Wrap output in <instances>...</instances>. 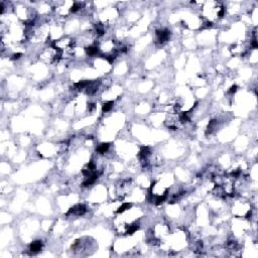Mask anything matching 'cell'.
I'll list each match as a JSON object with an SVG mask.
<instances>
[{"mask_svg": "<svg viewBox=\"0 0 258 258\" xmlns=\"http://www.w3.org/2000/svg\"><path fill=\"white\" fill-rule=\"evenodd\" d=\"M87 212V208L86 206L83 205V204H79V205H76L74 206L73 208H71L69 210V212L67 213V215H76V216H83L85 215Z\"/></svg>", "mask_w": 258, "mask_h": 258, "instance_id": "cell-1", "label": "cell"}, {"mask_svg": "<svg viewBox=\"0 0 258 258\" xmlns=\"http://www.w3.org/2000/svg\"><path fill=\"white\" fill-rule=\"evenodd\" d=\"M169 37H171V32L167 29H158V31H156V37H157V40L160 43L167 42L169 40Z\"/></svg>", "mask_w": 258, "mask_h": 258, "instance_id": "cell-2", "label": "cell"}, {"mask_svg": "<svg viewBox=\"0 0 258 258\" xmlns=\"http://www.w3.org/2000/svg\"><path fill=\"white\" fill-rule=\"evenodd\" d=\"M85 51H86L87 56L89 57H96V56H100V51H99V48L97 45H89L85 48Z\"/></svg>", "mask_w": 258, "mask_h": 258, "instance_id": "cell-3", "label": "cell"}, {"mask_svg": "<svg viewBox=\"0 0 258 258\" xmlns=\"http://www.w3.org/2000/svg\"><path fill=\"white\" fill-rule=\"evenodd\" d=\"M43 249V242L42 241H34L29 245V251L31 253H37Z\"/></svg>", "mask_w": 258, "mask_h": 258, "instance_id": "cell-4", "label": "cell"}, {"mask_svg": "<svg viewBox=\"0 0 258 258\" xmlns=\"http://www.w3.org/2000/svg\"><path fill=\"white\" fill-rule=\"evenodd\" d=\"M139 227H140V226H139V223L135 222V223L129 225V226L126 228L125 233H126L127 235H132V234H134V233L137 231V230L139 229Z\"/></svg>", "mask_w": 258, "mask_h": 258, "instance_id": "cell-5", "label": "cell"}, {"mask_svg": "<svg viewBox=\"0 0 258 258\" xmlns=\"http://www.w3.org/2000/svg\"><path fill=\"white\" fill-rule=\"evenodd\" d=\"M109 147H110V144L109 143H101L99 144L97 148H96V151H97L99 154H104L108 151Z\"/></svg>", "mask_w": 258, "mask_h": 258, "instance_id": "cell-6", "label": "cell"}, {"mask_svg": "<svg viewBox=\"0 0 258 258\" xmlns=\"http://www.w3.org/2000/svg\"><path fill=\"white\" fill-rule=\"evenodd\" d=\"M114 102L113 101H108V102H105L102 106V112L103 113H107V112L111 111V109L113 108Z\"/></svg>", "mask_w": 258, "mask_h": 258, "instance_id": "cell-7", "label": "cell"}, {"mask_svg": "<svg viewBox=\"0 0 258 258\" xmlns=\"http://www.w3.org/2000/svg\"><path fill=\"white\" fill-rule=\"evenodd\" d=\"M82 7H83V3H80V2H74L73 5L70 8V11L72 13H77L82 9Z\"/></svg>", "mask_w": 258, "mask_h": 258, "instance_id": "cell-8", "label": "cell"}, {"mask_svg": "<svg viewBox=\"0 0 258 258\" xmlns=\"http://www.w3.org/2000/svg\"><path fill=\"white\" fill-rule=\"evenodd\" d=\"M131 207H132V204H131V203H123V204L120 206L119 208H118L117 213H118V214L123 213V212H125V211L129 210Z\"/></svg>", "mask_w": 258, "mask_h": 258, "instance_id": "cell-9", "label": "cell"}, {"mask_svg": "<svg viewBox=\"0 0 258 258\" xmlns=\"http://www.w3.org/2000/svg\"><path fill=\"white\" fill-rule=\"evenodd\" d=\"M21 56H22V54H21L20 53H15V54H13L11 56V60H12V61H16V60L20 59Z\"/></svg>", "mask_w": 258, "mask_h": 258, "instance_id": "cell-10", "label": "cell"}, {"mask_svg": "<svg viewBox=\"0 0 258 258\" xmlns=\"http://www.w3.org/2000/svg\"><path fill=\"white\" fill-rule=\"evenodd\" d=\"M237 89H238V87L236 86V85H233V86L230 88L229 93L230 94H234V93H236V91H237Z\"/></svg>", "mask_w": 258, "mask_h": 258, "instance_id": "cell-11", "label": "cell"}, {"mask_svg": "<svg viewBox=\"0 0 258 258\" xmlns=\"http://www.w3.org/2000/svg\"><path fill=\"white\" fill-rule=\"evenodd\" d=\"M251 46L253 48H257V40H256V38H253V40H251Z\"/></svg>", "mask_w": 258, "mask_h": 258, "instance_id": "cell-12", "label": "cell"}]
</instances>
